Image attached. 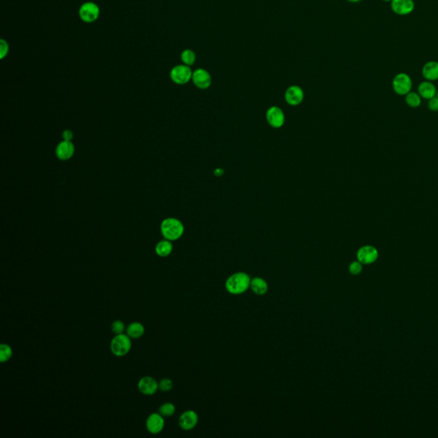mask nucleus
Here are the masks:
<instances>
[{
	"instance_id": "1",
	"label": "nucleus",
	"mask_w": 438,
	"mask_h": 438,
	"mask_svg": "<svg viewBox=\"0 0 438 438\" xmlns=\"http://www.w3.org/2000/svg\"><path fill=\"white\" fill-rule=\"evenodd\" d=\"M250 276L245 272H236L229 276L225 282V289L231 294H241L250 289Z\"/></svg>"
},
{
	"instance_id": "2",
	"label": "nucleus",
	"mask_w": 438,
	"mask_h": 438,
	"mask_svg": "<svg viewBox=\"0 0 438 438\" xmlns=\"http://www.w3.org/2000/svg\"><path fill=\"white\" fill-rule=\"evenodd\" d=\"M161 234L164 239L173 241L182 237L184 233V225L179 219L168 218L161 222Z\"/></svg>"
},
{
	"instance_id": "3",
	"label": "nucleus",
	"mask_w": 438,
	"mask_h": 438,
	"mask_svg": "<svg viewBox=\"0 0 438 438\" xmlns=\"http://www.w3.org/2000/svg\"><path fill=\"white\" fill-rule=\"evenodd\" d=\"M111 351L117 357H124L132 348L131 338L128 335H116L111 342Z\"/></svg>"
},
{
	"instance_id": "4",
	"label": "nucleus",
	"mask_w": 438,
	"mask_h": 438,
	"mask_svg": "<svg viewBox=\"0 0 438 438\" xmlns=\"http://www.w3.org/2000/svg\"><path fill=\"white\" fill-rule=\"evenodd\" d=\"M392 86L396 94L406 96L411 92L413 81L408 74L406 73H399L393 79Z\"/></svg>"
},
{
	"instance_id": "5",
	"label": "nucleus",
	"mask_w": 438,
	"mask_h": 438,
	"mask_svg": "<svg viewBox=\"0 0 438 438\" xmlns=\"http://www.w3.org/2000/svg\"><path fill=\"white\" fill-rule=\"evenodd\" d=\"M100 9L98 4L93 2H86L79 9V16L82 22L92 23L98 20Z\"/></svg>"
},
{
	"instance_id": "6",
	"label": "nucleus",
	"mask_w": 438,
	"mask_h": 438,
	"mask_svg": "<svg viewBox=\"0 0 438 438\" xmlns=\"http://www.w3.org/2000/svg\"><path fill=\"white\" fill-rule=\"evenodd\" d=\"M191 69L189 66L185 65H176L170 71V79L178 85H184L188 83L189 80H192Z\"/></svg>"
},
{
	"instance_id": "7",
	"label": "nucleus",
	"mask_w": 438,
	"mask_h": 438,
	"mask_svg": "<svg viewBox=\"0 0 438 438\" xmlns=\"http://www.w3.org/2000/svg\"><path fill=\"white\" fill-rule=\"evenodd\" d=\"M357 260H359L363 265H371L376 262L379 253L376 247L370 245H365L361 247L356 253Z\"/></svg>"
},
{
	"instance_id": "8",
	"label": "nucleus",
	"mask_w": 438,
	"mask_h": 438,
	"mask_svg": "<svg viewBox=\"0 0 438 438\" xmlns=\"http://www.w3.org/2000/svg\"><path fill=\"white\" fill-rule=\"evenodd\" d=\"M266 120L270 126L275 129H279L284 126L285 115L281 108L278 106H272L266 111Z\"/></svg>"
},
{
	"instance_id": "9",
	"label": "nucleus",
	"mask_w": 438,
	"mask_h": 438,
	"mask_svg": "<svg viewBox=\"0 0 438 438\" xmlns=\"http://www.w3.org/2000/svg\"><path fill=\"white\" fill-rule=\"evenodd\" d=\"M164 425H165V422H164V417L162 416L159 413L158 414L154 413V414L149 415L146 422V427L147 432L151 434H153V435L160 433L164 430Z\"/></svg>"
},
{
	"instance_id": "10",
	"label": "nucleus",
	"mask_w": 438,
	"mask_h": 438,
	"mask_svg": "<svg viewBox=\"0 0 438 438\" xmlns=\"http://www.w3.org/2000/svg\"><path fill=\"white\" fill-rule=\"evenodd\" d=\"M192 80L200 89H207L212 84V76L205 69H197L193 72Z\"/></svg>"
},
{
	"instance_id": "11",
	"label": "nucleus",
	"mask_w": 438,
	"mask_h": 438,
	"mask_svg": "<svg viewBox=\"0 0 438 438\" xmlns=\"http://www.w3.org/2000/svg\"><path fill=\"white\" fill-rule=\"evenodd\" d=\"M74 151L75 149L72 142L63 141L59 142L56 147V156L60 160L67 161L74 156Z\"/></svg>"
},
{
	"instance_id": "12",
	"label": "nucleus",
	"mask_w": 438,
	"mask_h": 438,
	"mask_svg": "<svg viewBox=\"0 0 438 438\" xmlns=\"http://www.w3.org/2000/svg\"><path fill=\"white\" fill-rule=\"evenodd\" d=\"M414 0H392L391 9L395 14L400 16H406L414 11Z\"/></svg>"
},
{
	"instance_id": "13",
	"label": "nucleus",
	"mask_w": 438,
	"mask_h": 438,
	"mask_svg": "<svg viewBox=\"0 0 438 438\" xmlns=\"http://www.w3.org/2000/svg\"><path fill=\"white\" fill-rule=\"evenodd\" d=\"M199 417L195 411L187 410L181 414L179 418V426L184 431H190L197 426Z\"/></svg>"
},
{
	"instance_id": "14",
	"label": "nucleus",
	"mask_w": 438,
	"mask_h": 438,
	"mask_svg": "<svg viewBox=\"0 0 438 438\" xmlns=\"http://www.w3.org/2000/svg\"><path fill=\"white\" fill-rule=\"evenodd\" d=\"M285 100L292 106L299 105L304 99V92L299 86H291L285 92Z\"/></svg>"
},
{
	"instance_id": "15",
	"label": "nucleus",
	"mask_w": 438,
	"mask_h": 438,
	"mask_svg": "<svg viewBox=\"0 0 438 438\" xmlns=\"http://www.w3.org/2000/svg\"><path fill=\"white\" fill-rule=\"evenodd\" d=\"M138 389L143 395H154L158 389V383L151 376H143L138 383Z\"/></svg>"
},
{
	"instance_id": "16",
	"label": "nucleus",
	"mask_w": 438,
	"mask_h": 438,
	"mask_svg": "<svg viewBox=\"0 0 438 438\" xmlns=\"http://www.w3.org/2000/svg\"><path fill=\"white\" fill-rule=\"evenodd\" d=\"M418 92H419L420 97L423 98V99H431L433 97L437 96L438 90L436 88L435 85L432 83V81L426 80V81H422L419 85Z\"/></svg>"
},
{
	"instance_id": "17",
	"label": "nucleus",
	"mask_w": 438,
	"mask_h": 438,
	"mask_svg": "<svg viewBox=\"0 0 438 438\" xmlns=\"http://www.w3.org/2000/svg\"><path fill=\"white\" fill-rule=\"evenodd\" d=\"M422 74L425 79L430 81L438 80V62L430 61L423 66Z\"/></svg>"
},
{
	"instance_id": "18",
	"label": "nucleus",
	"mask_w": 438,
	"mask_h": 438,
	"mask_svg": "<svg viewBox=\"0 0 438 438\" xmlns=\"http://www.w3.org/2000/svg\"><path fill=\"white\" fill-rule=\"evenodd\" d=\"M250 289L257 295H264L268 291V284L262 278H253L251 279Z\"/></svg>"
},
{
	"instance_id": "19",
	"label": "nucleus",
	"mask_w": 438,
	"mask_h": 438,
	"mask_svg": "<svg viewBox=\"0 0 438 438\" xmlns=\"http://www.w3.org/2000/svg\"><path fill=\"white\" fill-rule=\"evenodd\" d=\"M127 335L133 339H138L145 333V327L139 322H134L130 324L126 329Z\"/></svg>"
},
{
	"instance_id": "20",
	"label": "nucleus",
	"mask_w": 438,
	"mask_h": 438,
	"mask_svg": "<svg viewBox=\"0 0 438 438\" xmlns=\"http://www.w3.org/2000/svg\"><path fill=\"white\" fill-rule=\"evenodd\" d=\"M172 243L171 241L166 239L164 241H159L155 247V252L157 253V255L162 258L169 256L172 253Z\"/></svg>"
},
{
	"instance_id": "21",
	"label": "nucleus",
	"mask_w": 438,
	"mask_h": 438,
	"mask_svg": "<svg viewBox=\"0 0 438 438\" xmlns=\"http://www.w3.org/2000/svg\"><path fill=\"white\" fill-rule=\"evenodd\" d=\"M406 103L411 108H418L421 105V97L419 93L410 92L406 95Z\"/></svg>"
},
{
	"instance_id": "22",
	"label": "nucleus",
	"mask_w": 438,
	"mask_h": 438,
	"mask_svg": "<svg viewBox=\"0 0 438 438\" xmlns=\"http://www.w3.org/2000/svg\"><path fill=\"white\" fill-rule=\"evenodd\" d=\"M181 59H182L183 65L191 66L195 64V60H196V55H195L194 51L186 49L181 54Z\"/></svg>"
},
{
	"instance_id": "23",
	"label": "nucleus",
	"mask_w": 438,
	"mask_h": 438,
	"mask_svg": "<svg viewBox=\"0 0 438 438\" xmlns=\"http://www.w3.org/2000/svg\"><path fill=\"white\" fill-rule=\"evenodd\" d=\"M13 351L11 348L7 344H2L0 346V361L1 363H4L9 361L12 357Z\"/></svg>"
},
{
	"instance_id": "24",
	"label": "nucleus",
	"mask_w": 438,
	"mask_h": 438,
	"mask_svg": "<svg viewBox=\"0 0 438 438\" xmlns=\"http://www.w3.org/2000/svg\"><path fill=\"white\" fill-rule=\"evenodd\" d=\"M159 414L163 417L172 416L173 414L176 412V407L174 404L170 402H166L163 405H161L159 407Z\"/></svg>"
},
{
	"instance_id": "25",
	"label": "nucleus",
	"mask_w": 438,
	"mask_h": 438,
	"mask_svg": "<svg viewBox=\"0 0 438 438\" xmlns=\"http://www.w3.org/2000/svg\"><path fill=\"white\" fill-rule=\"evenodd\" d=\"M363 271V264L359 260L351 263L349 266V272L353 276H359Z\"/></svg>"
},
{
	"instance_id": "26",
	"label": "nucleus",
	"mask_w": 438,
	"mask_h": 438,
	"mask_svg": "<svg viewBox=\"0 0 438 438\" xmlns=\"http://www.w3.org/2000/svg\"><path fill=\"white\" fill-rule=\"evenodd\" d=\"M124 330H125V325L121 320L114 321L112 324H111V331L115 335L124 334Z\"/></svg>"
},
{
	"instance_id": "27",
	"label": "nucleus",
	"mask_w": 438,
	"mask_h": 438,
	"mask_svg": "<svg viewBox=\"0 0 438 438\" xmlns=\"http://www.w3.org/2000/svg\"><path fill=\"white\" fill-rule=\"evenodd\" d=\"M172 388L173 382L171 380L169 379V378L162 379L160 382L158 383V389H160L161 391H170V390L172 389Z\"/></svg>"
},
{
	"instance_id": "28",
	"label": "nucleus",
	"mask_w": 438,
	"mask_h": 438,
	"mask_svg": "<svg viewBox=\"0 0 438 438\" xmlns=\"http://www.w3.org/2000/svg\"><path fill=\"white\" fill-rule=\"evenodd\" d=\"M8 53H9V45L5 40H0V59H4Z\"/></svg>"
},
{
	"instance_id": "29",
	"label": "nucleus",
	"mask_w": 438,
	"mask_h": 438,
	"mask_svg": "<svg viewBox=\"0 0 438 438\" xmlns=\"http://www.w3.org/2000/svg\"><path fill=\"white\" fill-rule=\"evenodd\" d=\"M428 108H429L430 111H438V96H435V97H433V98H432V99H429V102H428Z\"/></svg>"
},
{
	"instance_id": "30",
	"label": "nucleus",
	"mask_w": 438,
	"mask_h": 438,
	"mask_svg": "<svg viewBox=\"0 0 438 438\" xmlns=\"http://www.w3.org/2000/svg\"><path fill=\"white\" fill-rule=\"evenodd\" d=\"M62 136L64 141H69V142H71L72 139L74 138V134H73V132H72L71 130H66L63 132Z\"/></svg>"
},
{
	"instance_id": "31",
	"label": "nucleus",
	"mask_w": 438,
	"mask_h": 438,
	"mask_svg": "<svg viewBox=\"0 0 438 438\" xmlns=\"http://www.w3.org/2000/svg\"><path fill=\"white\" fill-rule=\"evenodd\" d=\"M222 173H223V170H221V169H217L215 170V175H217V176H221V175H222Z\"/></svg>"
},
{
	"instance_id": "32",
	"label": "nucleus",
	"mask_w": 438,
	"mask_h": 438,
	"mask_svg": "<svg viewBox=\"0 0 438 438\" xmlns=\"http://www.w3.org/2000/svg\"><path fill=\"white\" fill-rule=\"evenodd\" d=\"M349 2H352V3H357V2H360L361 0H348Z\"/></svg>"
},
{
	"instance_id": "33",
	"label": "nucleus",
	"mask_w": 438,
	"mask_h": 438,
	"mask_svg": "<svg viewBox=\"0 0 438 438\" xmlns=\"http://www.w3.org/2000/svg\"><path fill=\"white\" fill-rule=\"evenodd\" d=\"M384 2H391L392 0H383Z\"/></svg>"
},
{
	"instance_id": "34",
	"label": "nucleus",
	"mask_w": 438,
	"mask_h": 438,
	"mask_svg": "<svg viewBox=\"0 0 438 438\" xmlns=\"http://www.w3.org/2000/svg\"><path fill=\"white\" fill-rule=\"evenodd\" d=\"M437 96H438V93H437Z\"/></svg>"
}]
</instances>
